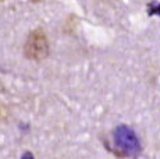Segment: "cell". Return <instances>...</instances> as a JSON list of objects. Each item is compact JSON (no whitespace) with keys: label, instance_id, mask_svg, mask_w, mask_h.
Returning <instances> with one entry per match:
<instances>
[{"label":"cell","instance_id":"obj_2","mask_svg":"<svg viewBox=\"0 0 160 159\" xmlns=\"http://www.w3.org/2000/svg\"><path fill=\"white\" fill-rule=\"evenodd\" d=\"M24 53L31 60H43L49 54V42L43 29H33L28 35L24 46Z\"/></svg>","mask_w":160,"mask_h":159},{"label":"cell","instance_id":"obj_3","mask_svg":"<svg viewBox=\"0 0 160 159\" xmlns=\"http://www.w3.org/2000/svg\"><path fill=\"white\" fill-rule=\"evenodd\" d=\"M148 13H149V16H160V3H149L148 4Z\"/></svg>","mask_w":160,"mask_h":159},{"label":"cell","instance_id":"obj_4","mask_svg":"<svg viewBox=\"0 0 160 159\" xmlns=\"http://www.w3.org/2000/svg\"><path fill=\"white\" fill-rule=\"evenodd\" d=\"M21 159H33V155L31 154V152H25V154L22 155V158Z\"/></svg>","mask_w":160,"mask_h":159},{"label":"cell","instance_id":"obj_1","mask_svg":"<svg viewBox=\"0 0 160 159\" xmlns=\"http://www.w3.org/2000/svg\"><path fill=\"white\" fill-rule=\"evenodd\" d=\"M112 140L107 142V148L118 156H137L141 152V142L134 130L127 126H118L112 133Z\"/></svg>","mask_w":160,"mask_h":159}]
</instances>
